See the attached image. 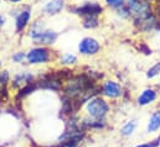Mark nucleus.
I'll use <instances>...</instances> for the list:
<instances>
[{"label": "nucleus", "instance_id": "9b49d317", "mask_svg": "<svg viewBox=\"0 0 160 147\" xmlns=\"http://www.w3.org/2000/svg\"><path fill=\"white\" fill-rule=\"evenodd\" d=\"M63 6V1L62 0H53V1H50L46 6H45V10L47 14H57Z\"/></svg>", "mask_w": 160, "mask_h": 147}, {"label": "nucleus", "instance_id": "20e7f679", "mask_svg": "<svg viewBox=\"0 0 160 147\" xmlns=\"http://www.w3.org/2000/svg\"><path fill=\"white\" fill-rule=\"evenodd\" d=\"M48 59V51L45 48H34L28 55L29 63H45Z\"/></svg>", "mask_w": 160, "mask_h": 147}, {"label": "nucleus", "instance_id": "ddd939ff", "mask_svg": "<svg viewBox=\"0 0 160 147\" xmlns=\"http://www.w3.org/2000/svg\"><path fill=\"white\" fill-rule=\"evenodd\" d=\"M8 82H9V74H8L6 71H4V72L0 73V89L5 88Z\"/></svg>", "mask_w": 160, "mask_h": 147}, {"label": "nucleus", "instance_id": "39448f33", "mask_svg": "<svg viewBox=\"0 0 160 147\" xmlns=\"http://www.w3.org/2000/svg\"><path fill=\"white\" fill-rule=\"evenodd\" d=\"M80 52L84 55H94L99 51V43L94 38H83L80 43Z\"/></svg>", "mask_w": 160, "mask_h": 147}, {"label": "nucleus", "instance_id": "4468645a", "mask_svg": "<svg viewBox=\"0 0 160 147\" xmlns=\"http://www.w3.org/2000/svg\"><path fill=\"white\" fill-rule=\"evenodd\" d=\"M160 73V63H157L153 68H150L149 71H148V78H154L155 75H158Z\"/></svg>", "mask_w": 160, "mask_h": 147}, {"label": "nucleus", "instance_id": "f03ea898", "mask_svg": "<svg viewBox=\"0 0 160 147\" xmlns=\"http://www.w3.org/2000/svg\"><path fill=\"white\" fill-rule=\"evenodd\" d=\"M129 11L140 19H148L150 16V6L148 2L142 0H129Z\"/></svg>", "mask_w": 160, "mask_h": 147}, {"label": "nucleus", "instance_id": "6ab92c4d", "mask_svg": "<svg viewBox=\"0 0 160 147\" xmlns=\"http://www.w3.org/2000/svg\"><path fill=\"white\" fill-rule=\"evenodd\" d=\"M34 147H56L55 145H52V146H39V145H34Z\"/></svg>", "mask_w": 160, "mask_h": 147}, {"label": "nucleus", "instance_id": "9d476101", "mask_svg": "<svg viewBox=\"0 0 160 147\" xmlns=\"http://www.w3.org/2000/svg\"><path fill=\"white\" fill-rule=\"evenodd\" d=\"M137 126H138L137 120H130V121L125 122V124L120 127L119 134L123 136V137H129V136H132V135L134 134V131H135Z\"/></svg>", "mask_w": 160, "mask_h": 147}, {"label": "nucleus", "instance_id": "7ed1b4c3", "mask_svg": "<svg viewBox=\"0 0 160 147\" xmlns=\"http://www.w3.org/2000/svg\"><path fill=\"white\" fill-rule=\"evenodd\" d=\"M101 90H102V94H103L104 97L109 98V99L119 98L120 95H122V93H123V92H122V87H120L118 83L113 82V80H107V82L102 85Z\"/></svg>", "mask_w": 160, "mask_h": 147}, {"label": "nucleus", "instance_id": "dca6fc26", "mask_svg": "<svg viewBox=\"0 0 160 147\" xmlns=\"http://www.w3.org/2000/svg\"><path fill=\"white\" fill-rule=\"evenodd\" d=\"M75 62H76V57L73 55H65L62 57V63H65V64H72Z\"/></svg>", "mask_w": 160, "mask_h": 147}, {"label": "nucleus", "instance_id": "f3484780", "mask_svg": "<svg viewBox=\"0 0 160 147\" xmlns=\"http://www.w3.org/2000/svg\"><path fill=\"white\" fill-rule=\"evenodd\" d=\"M122 1L123 0H107V2L111 5V6H118L122 4Z\"/></svg>", "mask_w": 160, "mask_h": 147}, {"label": "nucleus", "instance_id": "423d86ee", "mask_svg": "<svg viewBox=\"0 0 160 147\" xmlns=\"http://www.w3.org/2000/svg\"><path fill=\"white\" fill-rule=\"evenodd\" d=\"M157 98H158V94H157V92H155L154 89H145V90H143V93L138 97L137 103H138V105H140V107H145V105H149V104L154 103V102L157 100Z\"/></svg>", "mask_w": 160, "mask_h": 147}, {"label": "nucleus", "instance_id": "f257e3e1", "mask_svg": "<svg viewBox=\"0 0 160 147\" xmlns=\"http://www.w3.org/2000/svg\"><path fill=\"white\" fill-rule=\"evenodd\" d=\"M86 112L89 119L92 120H98V121H104V117L109 112V105L108 103L101 98V97H93L86 103Z\"/></svg>", "mask_w": 160, "mask_h": 147}, {"label": "nucleus", "instance_id": "2eb2a0df", "mask_svg": "<svg viewBox=\"0 0 160 147\" xmlns=\"http://www.w3.org/2000/svg\"><path fill=\"white\" fill-rule=\"evenodd\" d=\"M160 145V137H158L157 140H153L150 142H144V144H139L134 147H158Z\"/></svg>", "mask_w": 160, "mask_h": 147}, {"label": "nucleus", "instance_id": "aec40b11", "mask_svg": "<svg viewBox=\"0 0 160 147\" xmlns=\"http://www.w3.org/2000/svg\"><path fill=\"white\" fill-rule=\"evenodd\" d=\"M158 14H159V16H160V5H158Z\"/></svg>", "mask_w": 160, "mask_h": 147}, {"label": "nucleus", "instance_id": "0eeeda50", "mask_svg": "<svg viewBox=\"0 0 160 147\" xmlns=\"http://www.w3.org/2000/svg\"><path fill=\"white\" fill-rule=\"evenodd\" d=\"M31 36L34 37V40L36 42L42 43V45H47V43H52L56 40L57 35L55 32H52V31H42V32L41 31L40 32H34L32 31Z\"/></svg>", "mask_w": 160, "mask_h": 147}, {"label": "nucleus", "instance_id": "412c9836", "mask_svg": "<svg viewBox=\"0 0 160 147\" xmlns=\"http://www.w3.org/2000/svg\"><path fill=\"white\" fill-rule=\"evenodd\" d=\"M11 2H18V1H20V0H10Z\"/></svg>", "mask_w": 160, "mask_h": 147}, {"label": "nucleus", "instance_id": "1a4fd4ad", "mask_svg": "<svg viewBox=\"0 0 160 147\" xmlns=\"http://www.w3.org/2000/svg\"><path fill=\"white\" fill-rule=\"evenodd\" d=\"M77 11H78V14H82V15L96 16L102 11V7L99 5H97V4H86L84 6L80 7Z\"/></svg>", "mask_w": 160, "mask_h": 147}, {"label": "nucleus", "instance_id": "f8f14e48", "mask_svg": "<svg viewBox=\"0 0 160 147\" xmlns=\"http://www.w3.org/2000/svg\"><path fill=\"white\" fill-rule=\"evenodd\" d=\"M29 19H30V12H29V11H22V12L18 16V19H16V27H18L19 31L22 30V29L28 25Z\"/></svg>", "mask_w": 160, "mask_h": 147}, {"label": "nucleus", "instance_id": "6e6552de", "mask_svg": "<svg viewBox=\"0 0 160 147\" xmlns=\"http://www.w3.org/2000/svg\"><path fill=\"white\" fill-rule=\"evenodd\" d=\"M158 130H160V110L153 112V115L150 116L148 125H147V132L148 134L158 132Z\"/></svg>", "mask_w": 160, "mask_h": 147}, {"label": "nucleus", "instance_id": "4be33fe9", "mask_svg": "<svg viewBox=\"0 0 160 147\" xmlns=\"http://www.w3.org/2000/svg\"><path fill=\"white\" fill-rule=\"evenodd\" d=\"M0 66H1V62H0Z\"/></svg>", "mask_w": 160, "mask_h": 147}, {"label": "nucleus", "instance_id": "a211bd4d", "mask_svg": "<svg viewBox=\"0 0 160 147\" xmlns=\"http://www.w3.org/2000/svg\"><path fill=\"white\" fill-rule=\"evenodd\" d=\"M22 57H24V55H22V53H18V55H15V56H14V61H15V62H19L20 59H22Z\"/></svg>", "mask_w": 160, "mask_h": 147}]
</instances>
